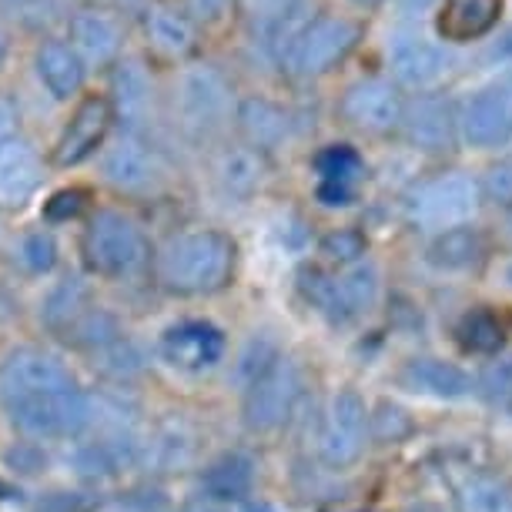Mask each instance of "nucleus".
Here are the masks:
<instances>
[{
	"mask_svg": "<svg viewBox=\"0 0 512 512\" xmlns=\"http://www.w3.org/2000/svg\"><path fill=\"white\" fill-rule=\"evenodd\" d=\"M238 245L225 231L215 228H195L181 231L158 251V282L175 295H215L221 292L231 275H235Z\"/></svg>",
	"mask_w": 512,
	"mask_h": 512,
	"instance_id": "obj_1",
	"label": "nucleus"
},
{
	"mask_svg": "<svg viewBox=\"0 0 512 512\" xmlns=\"http://www.w3.org/2000/svg\"><path fill=\"white\" fill-rule=\"evenodd\" d=\"M359 44V24L338 14H322L292 27L272 47V57L292 77H322L338 67Z\"/></svg>",
	"mask_w": 512,
	"mask_h": 512,
	"instance_id": "obj_2",
	"label": "nucleus"
},
{
	"mask_svg": "<svg viewBox=\"0 0 512 512\" xmlns=\"http://www.w3.org/2000/svg\"><path fill=\"white\" fill-rule=\"evenodd\" d=\"M84 265L101 278H131L148 268L151 245L144 228L124 211H98L81 238Z\"/></svg>",
	"mask_w": 512,
	"mask_h": 512,
	"instance_id": "obj_3",
	"label": "nucleus"
},
{
	"mask_svg": "<svg viewBox=\"0 0 512 512\" xmlns=\"http://www.w3.org/2000/svg\"><path fill=\"white\" fill-rule=\"evenodd\" d=\"M175 118L195 141L215 138L231 118V84L215 64H191L175 88Z\"/></svg>",
	"mask_w": 512,
	"mask_h": 512,
	"instance_id": "obj_4",
	"label": "nucleus"
},
{
	"mask_svg": "<svg viewBox=\"0 0 512 512\" xmlns=\"http://www.w3.org/2000/svg\"><path fill=\"white\" fill-rule=\"evenodd\" d=\"M298 288H302L305 302L315 305L332 322H352L362 312H369L379 298V272L359 262L342 275H322L315 268H305L298 275Z\"/></svg>",
	"mask_w": 512,
	"mask_h": 512,
	"instance_id": "obj_5",
	"label": "nucleus"
},
{
	"mask_svg": "<svg viewBox=\"0 0 512 512\" xmlns=\"http://www.w3.org/2000/svg\"><path fill=\"white\" fill-rule=\"evenodd\" d=\"M305 389V375L302 365L288 355H278V359L268 365V369L258 375L255 382L245 389V425L251 432H275L292 419L298 399H302Z\"/></svg>",
	"mask_w": 512,
	"mask_h": 512,
	"instance_id": "obj_6",
	"label": "nucleus"
},
{
	"mask_svg": "<svg viewBox=\"0 0 512 512\" xmlns=\"http://www.w3.org/2000/svg\"><path fill=\"white\" fill-rule=\"evenodd\" d=\"M482 201V185L472 181L469 175H439L432 181H422L419 188L412 191L405 208H409V218L419 228H456L466 225V221L476 215Z\"/></svg>",
	"mask_w": 512,
	"mask_h": 512,
	"instance_id": "obj_7",
	"label": "nucleus"
},
{
	"mask_svg": "<svg viewBox=\"0 0 512 512\" xmlns=\"http://www.w3.org/2000/svg\"><path fill=\"white\" fill-rule=\"evenodd\" d=\"M459 138L472 148H502L512 141V74L482 84L459 108Z\"/></svg>",
	"mask_w": 512,
	"mask_h": 512,
	"instance_id": "obj_8",
	"label": "nucleus"
},
{
	"mask_svg": "<svg viewBox=\"0 0 512 512\" xmlns=\"http://www.w3.org/2000/svg\"><path fill=\"white\" fill-rule=\"evenodd\" d=\"M365 436H369V412H365V402L352 389L338 392L335 399L328 402L322 429H318V456L335 469L352 466V462L362 456Z\"/></svg>",
	"mask_w": 512,
	"mask_h": 512,
	"instance_id": "obj_9",
	"label": "nucleus"
},
{
	"mask_svg": "<svg viewBox=\"0 0 512 512\" xmlns=\"http://www.w3.org/2000/svg\"><path fill=\"white\" fill-rule=\"evenodd\" d=\"M342 118L359 131L369 134H385L402 128V114H405V98L399 91V84L385 81V77H362L345 88L342 101H338Z\"/></svg>",
	"mask_w": 512,
	"mask_h": 512,
	"instance_id": "obj_10",
	"label": "nucleus"
},
{
	"mask_svg": "<svg viewBox=\"0 0 512 512\" xmlns=\"http://www.w3.org/2000/svg\"><path fill=\"white\" fill-rule=\"evenodd\" d=\"M67 385H77L71 369L44 349H14L0 362V405L34 392L67 389Z\"/></svg>",
	"mask_w": 512,
	"mask_h": 512,
	"instance_id": "obj_11",
	"label": "nucleus"
},
{
	"mask_svg": "<svg viewBox=\"0 0 512 512\" xmlns=\"http://www.w3.org/2000/svg\"><path fill=\"white\" fill-rule=\"evenodd\" d=\"M389 67L402 88L432 91L449 74V54L422 31H395L389 37Z\"/></svg>",
	"mask_w": 512,
	"mask_h": 512,
	"instance_id": "obj_12",
	"label": "nucleus"
},
{
	"mask_svg": "<svg viewBox=\"0 0 512 512\" xmlns=\"http://www.w3.org/2000/svg\"><path fill=\"white\" fill-rule=\"evenodd\" d=\"M225 332L218 325L205 322V318H188V322L171 325L168 332L161 335V359L178 372L188 375H201L211 372L215 365L225 359Z\"/></svg>",
	"mask_w": 512,
	"mask_h": 512,
	"instance_id": "obj_13",
	"label": "nucleus"
},
{
	"mask_svg": "<svg viewBox=\"0 0 512 512\" xmlns=\"http://www.w3.org/2000/svg\"><path fill=\"white\" fill-rule=\"evenodd\" d=\"M114 121L118 118H114L111 98H104V94H88V98H81V104H77L71 114V121H67V128L61 131V138H57L54 164L74 168V164L88 161L91 154L108 141V131Z\"/></svg>",
	"mask_w": 512,
	"mask_h": 512,
	"instance_id": "obj_14",
	"label": "nucleus"
},
{
	"mask_svg": "<svg viewBox=\"0 0 512 512\" xmlns=\"http://www.w3.org/2000/svg\"><path fill=\"white\" fill-rule=\"evenodd\" d=\"M402 131H405V138H409V144H415L419 151H429V154L449 151L459 134V111L452 108V101L446 94L422 91L419 98L405 101Z\"/></svg>",
	"mask_w": 512,
	"mask_h": 512,
	"instance_id": "obj_15",
	"label": "nucleus"
},
{
	"mask_svg": "<svg viewBox=\"0 0 512 512\" xmlns=\"http://www.w3.org/2000/svg\"><path fill=\"white\" fill-rule=\"evenodd\" d=\"M101 171L108 185L124 191V195H141L158 181V161H154V151L144 144L138 131H121L108 144Z\"/></svg>",
	"mask_w": 512,
	"mask_h": 512,
	"instance_id": "obj_16",
	"label": "nucleus"
},
{
	"mask_svg": "<svg viewBox=\"0 0 512 512\" xmlns=\"http://www.w3.org/2000/svg\"><path fill=\"white\" fill-rule=\"evenodd\" d=\"M74 51L88 61V67H108L121 61L124 51V27L104 7H84L67 24Z\"/></svg>",
	"mask_w": 512,
	"mask_h": 512,
	"instance_id": "obj_17",
	"label": "nucleus"
},
{
	"mask_svg": "<svg viewBox=\"0 0 512 512\" xmlns=\"http://www.w3.org/2000/svg\"><path fill=\"white\" fill-rule=\"evenodd\" d=\"M111 108L124 131H141L154 111V84L138 57H121L111 71Z\"/></svg>",
	"mask_w": 512,
	"mask_h": 512,
	"instance_id": "obj_18",
	"label": "nucleus"
},
{
	"mask_svg": "<svg viewBox=\"0 0 512 512\" xmlns=\"http://www.w3.org/2000/svg\"><path fill=\"white\" fill-rule=\"evenodd\" d=\"M41 154L27 138L14 134L0 148V205L4 208H24L41 188Z\"/></svg>",
	"mask_w": 512,
	"mask_h": 512,
	"instance_id": "obj_19",
	"label": "nucleus"
},
{
	"mask_svg": "<svg viewBox=\"0 0 512 512\" xmlns=\"http://www.w3.org/2000/svg\"><path fill=\"white\" fill-rule=\"evenodd\" d=\"M34 67L41 84L57 101H71L84 88V81H88V61L74 51L71 41H57V37L37 47Z\"/></svg>",
	"mask_w": 512,
	"mask_h": 512,
	"instance_id": "obj_20",
	"label": "nucleus"
},
{
	"mask_svg": "<svg viewBox=\"0 0 512 512\" xmlns=\"http://www.w3.org/2000/svg\"><path fill=\"white\" fill-rule=\"evenodd\" d=\"M144 37L161 57L181 61L198 47V21L191 11H178L168 4H151L144 11Z\"/></svg>",
	"mask_w": 512,
	"mask_h": 512,
	"instance_id": "obj_21",
	"label": "nucleus"
},
{
	"mask_svg": "<svg viewBox=\"0 0 512 512\" xmlns=\"http://www.w3.org/2000/svg\"><path fill=\"white\" fill-rule=\"evenodd\" d=\"M318 168V198L328 208H345L352 205L355 185L362 178V158L359 151L349 144H332L315 158Z\"/></svg>",
	"mask_w": 512,
	"mask_h": 512,
	"instance_id": "obj_22",
	"label": "nucleus"
},
{
	"mask_svg": "<svg viewBox=\"0 0 512 512\" xmlns=\"http://www.w3.org/2000/svg\"><path fill=\"white\" fill-rule=\"evenodd\" d=\"M238 17L245 31L255 41L268 44V51L282 41V37L298 27V14H302V0H235Z\"/></svg>",
	"mask_w": 512,
	"mask_h": 512,
	"instance_id": "obj_23",
	"label": "nucleus"
},
{
	"mask_svg": "<svg viewBox=\"0 0 512 512\" xmlns=\"http://www.w3.org/2000/svg\"><path fill=\"white\" fill-rule=\"evenodd\" d=\"M502 0H446L439 11V34L446 41L469 44L499 24Z\"/></svg>",
	"mask_w": 512,
	"mask_h": 512,
	"instance_id": "obj_24",
	"label": "nucleus"
},
{
	"mask_svg": "<svg viewBox=\"0 0 512 512\" xmlns=\"http://www.w3.org/2000/svg\"><path fill=\"white\" fill-rule=\"evenodd\" d=\"M235 121H238V131L245 134V141L251 144V148H258V151L278 148V144L288 138V128H292L288 111L282 108V104H275L268 98L238 101Z\"/></svg>",
	"mask_w": 512,
	"mask_h": 512,
	"instance_id": "obj_25",
	"label": "nucleus"
},
{
	"mask_svg": "<svg viewBox=\"0 0 512 512\" xmlns=\"http://www.w3.org/2000/svg\"><path fill=\"white\" fill-rule=\"evenodd\" d=\"M258 466L248 452H225L201 472V492L215 502H241L255 489Z\"/></svg>",
	"mask_w": 512,
	"mask_h": 512,
	"instance_id": "obj_26",
	"label": "nucleus"
},
{
	"mask_svg": "<svg viewBox=\"0 0 512 512\" xmlns=\"http://www.w3.org/2000/svg\"><path fill=\"white\" fill-rule=\"evenodd\" d=\"M402 385L432 399H462L472 389V379L459 365L442 359H412L402 369Z\"/></svg>",
	"mask_w": 512,
	"mask_h": 512,
	"instance_id": "obj_27",
	"label": "nucleus"
},
{
	"mask_svg": "<svg viewBox=\"0 0 512 512\" xmlns=\"http://www.w3.org/2000/svg\"><path fill=\"white\" fill-rule=\"evenodd\" d=\"M486 258V238L476 225H456L439 231L436 241L429 245V262L439 272H469Z\"/></svg>",
	"mask_w": 512,
	"mask_h": 512,
	"instance_id": "obj_28",
	"label": "nucleus"
},
{
	"mask_svg": "<svg viewBox=\"0 0 512 512\" xmlns=\"http://www.w3.org/2000/svg\"><path fill=\"white\" fill-rule=\"evenodd\" d=\"M265 151L251 148V144H241V148H228L225 154L218 158V185L225 195L231 198H248L262 188V178H265Z\"/></svg>",
	"mask_w": 512,
	"mask_h": 512,
	"instance_id": "obj_29",
	"label": "nucleus"
},
{
	"mask_svg": "<svg viewBox=\"0 0 512 512\" xmlns=\"http://www.w3.org/2000/svg\"><path fill=\"white\" fill-rule=\"evenodd\" d=\"M88 308H91L88 285H84L81 278H64V282H57L51 292H47L41 305V322L51 328V332L64 335Z\"/></svg>",
	"mask_w": 512,
	"mask_h": 512,
	"instance_id": "obj_30",
	"label": "nucleus"
},
{
	"mask_svg": "<svg viewBox=\"0 0 512 512\" xmlns=\"http://www.w3.org/2000/svg\"><path fill=\"white\" fill-rule=\"evenodd\" d=\"M459 512H512V482L492 472L466 476L456 489Z\"/></svg>",
	"mask_w": 512,
	"mask_h": 512,
	"instance_id": "obj_31",
	"label": "nucleus"
},
{
	"mask_svg": "<svg viewBox=\"0 0 512 512\" xmlns=\"http://www.w3.org/2000/svg\"><path fill=\"white\" fill-rule=\"evenodd\" d=\"M456 338L462 345V352L469 355H496L506 345V325L486 308L462 315V322L456 325Z\"/></svg>",
	"mask_w": 512,
	"mask_h": 512,
	"instance_id": "obj_32",
	"label": "nucleus"
},
{
	"mask_svg": "<svg viewBox=\"0 0 512 512\" xmlns=\"http://www.w3.org/2000/svg\"><path fill=\"white\" fill-rule=\"evenodd\" d=\"M64 338L74 342L77 349L94 355V352H101L104 345H111L114 338H121V325H118V318L111 312H104V308H88V312L67 328Z\"/></svg>",
	"mask_w": 512,
	"mask_h": 512,
	"instance_id": "obj_33",
	"label": "nucleus"
},
{
	"mask_svg": "<svg viewBox=\"0 0 512 512\" xmlns=\"http://www.w3.org/2000/svg\"><path fill=\"white\" fill-rule=\"evenodd\" d=\"M415 432L412 415L395 402H379L369 415V436L382 446H395V442H405Z\"/></svg>",
	"mask_w": 512,
	"mask_h": 512,
	"instance_id": "obj_34",
	"label": "nucleus"
},
{
	"mask_svg": "<svg viewBox=\"0 0 512 512\" xmlns=\"http://www.w3.org/2000/svg\"><path fill=\"white\" fill-rule=\"evenodd\" d=\"M17 262H21L24 272L47 275L57 265V238L44 228L27 231L21 238V245H17Z\"/></svg>",
	"mask_w": 512,
	"mask_h": 512,
	"instance_id": "obj_35",
	"label": "nucleus"
},
{
	"mask_svg": "<svg viewBox=\"0 0 512 512\" xmlns=\"http://www.w3.org/2000/svg\"><path fill=\"white\" fill-rule=\"evenodd\" d=\"M278 345L272 342L268 335H255V338H248V345L241 349L238 355V365H235V382L241 385V389H248L251 382L262 375L268 365H272L278 359Z\"/></svg>",
	"mask_w": 512,
	"mask_h": 512,
	"instance_id": "obj_36",
	"label": "nucleus"
},
{
	"mask_svg": "<svg viewBox=\"0 0 512 512\" xmlns=\"http://www.w3.org/2000/svg\"><path fill=\"white\" fill-rule=\"evenodd\" d=\"M141 352L134 349V342H128V338H114L111 345H104L101 352H94V365L111 375V379H131V375L141 372Z\"/></svg>",
	"mask_w": 512,
	"mask_h": 512,
	"instance_id": "obj_37",
	"label": "nucleus"
},
{
	"mask_svg": "<svg viewBox=\"0 0 512 512\" xmlns=\"http://www.w3.org/2000/svg\"><path fill=\"white\" fill-rule=\"evenodd\" d=\"M318 251L335 265H355L365 251H369V238H365L359 228H335L322 238Z\"/></svg>",
	"mask_w": 512,
	"mask_h": 512,
	"instance_id": "obj_38",
	"label": "nucleus"
},
{
	"mask_svg": "<svg viewBox=\"0 0 512 512\" xmlns=\"http://www.w3.org/2000/svg\"><path fill=\"white\" fill-rule=\"evenodd\" d=\"M479 392L492 405H512V359L489 362L479 375Z\"/></svg>",
	"mask_w": 512,
	"mask_h": 512,
	"instance_id": "obj_39",
	"label": "nucleus"
},
{
	"mask_svg": "<svg viewBox=\"0 0 512 512\" xmlns=\"http://www.w3.org/2000/svg\"><path fill=\"white\" fill-rule=\"evenodd\" d=\"M482 198H489L492 205L512 208V154L496 161L482 178Z\"/></svg>",
	"mask_w": 512,
	"mask_h": 512,
	"instance_id": "obj_40",
	"label": "nucleus"
},
{
	"mask_svg": "<svg viewBox=\"0 0 512 512\" xmlns=\"http://www.w3.org/2000/svg\"><path fill=\"white\" fill-rule=\"evenodd\" d=\"M7 469L21 472V476H37V472L47 469V452L37 446V442H17L4 452Z\"/></svg>",
	"mask_w": 512,
	"mask_h": 512,
	"instance_id": "obj_41",
	"label": "nucleus"
},
{
	"mask_svg": "<svg viewBox=\"0 0 512 512\" xmlns=\"http://www.w3.org/2000/svg\"><path fill=\"white\" fill-rule=\"evenodd\" d=\"M88 205V191L81 188H64L51 195V201L44 205V218L47 221H71L81 215V208Z\"/></svg>",
	"mask_w": 512,
	"mask_h": 512,
	"instance_id": "obj_42",
	"label": "nucleus"
},
{
	"mask_svg": "<svg viewBox=\"0 0 512 512\" xmlns=\"http://www.w3.org/2000/svg\"><path fill=\"white\" fill-rule=\"evenodd\" d=\"M7 14L21 17L24 24H34V21H44L47 14L54 11V0H0Z\"/></svg>",
	"mask_w": 512,
	"mask_h": 512,
	"instance_id": "obj_43",
	"label": "nucleus"
},
{
	"mask_svg": "<svg viewBox=\"0 0 512 512\" xmlns=\"http://www.w3.org/2000/svg\"><path fill=\"white\" fill-rule=\"evenodd\" d=\"M235 4V0H188V11L195 21H218L221 14L228 11V7Z\"/></svg>",
	"mask_w": 512,
	"mask_h": 512,
	"instance_id": "obj_44",
	"label": "nucleus"
},
{
	"mask_svg": "<svg viewBox=\"0 0 512 512\" xmlns=\"http://www.w3.org/2000/svg\"><path fill=\"white\" fill-rule=\"evenodd\" d=\"M148 496H151V492H131V496L124 499L114 512H161L164 509L161 492H154V499H148Z\"/></svg>",
	"mask_w": 512,
	"mask_h": 512,
	"instance_id": "obj_45",
	"label": "nucleus"
},
{
	"mask_svg": "<svg viewBox=\"0 0 512 512\" xmlns=\"http://www.w3.org/2000/svg\"><path fill=\"white\" fill-rule=\"evenodd\" d=\"M14 128H17V104L11 98H0V148H4V141L14 138Z\"/></svg>",
	"mask_w": 512,
	"mask_h": 512,
	"instance_id": "obj_46",
	"label": "nucleus"
},
{
	"mask_svg": "<svg viewBox=\"0 0 512 512\" xmlns=\"http://www.w3.org/2000/svg\"><path fill=\"white\" fill-rule=\"evenodd\" d=\"M492 54L502 57V61H512V27L496 41V47H492Z\"/></svg>",
	"mask_w": 512,
	"mask_h": 512,
	"instance_id": "obj_47",
	"label": "nucleus"
},
{
	"mask_svg": "<svg viewBox=\"0 0 512 512\" xmlns=\"http://www.w3.org/2000/svg\"><path fill=\"white\" fill-rule=\"evenodd\" d=\"M218 506L221 502H215V499H201V502H191V506H185L181 512H221Z\"/></svg>",
	"mask_w": 512,
	"mask_h": 512,
	"instance_id": "obj_48",
	"label": "nucleus"
},
{
	"mask_svg": "<svg viewBox=\"0 0 512 512\" xmlns=\"http://www.w3.org/2000/svg\"><path fill=\"white\" fill-rule=\"evenodd\" d=\"M432 4H436V0H402L405 11H429Z\"/></svg>",
	"mask_w": 512,
	"mask_h": 512,
	"instance_id": "obj_49",
	"label": "nucleus"
},
{
	"mask_svg": "<svg viewBox=\"0 0 512 512\" xmlns=\"http://www.w3.org/2000/svg\"><path fill=\"white\" fill-rule=\"evenodd\" d=\"M241 512H275L272 506H265V502H251V506H245Z\"/></svg>",
	"mask_w": 512,
	"mask_h": 512,
	"instance_id": "obj_50",
	"label": "nucleus"
},
{
	"mask_svg": "<svg viewBox=\"0 0 512 512\" xmlns=\"http://www.w3.org/2000/svg\"><path fill=\"white\" fill-rule=\"evenodd\" d=\"M352 4H359V7H375V4H382V0H352Z\"/></svg>",
	"mask_w": 512,
	"mask_h": 512,
	"instance_id": "obj_51",
	"label": "nucleus"
},
{
	"mask_svg": "<svg viewBox=\"0 0 512 512\" xmlns=\"http://www.w3.org/2000/svg\"><path fill=\"white\" fill-rule=\"evenodd\" d=\"M4 51H7V44H4V34H0V57H4Z\"/></svg>",
	"mask_w": 512,
	"mask_h": 512,
	"instance_id": "obj_52",
	"label": "nucleus"
},
{
	"mask_svg": "<svg viewBox=\"0 0 512 512\" xmlns=\"http://www.w3.org/2000/svg\"><path fill=\"white\" fill-rule=\"evenodd\" d=\"M506 282L512 285V262H509V268H506Z\"/></svg>",
	"mask_w": 512,
	"mask_h": 512,
	"instance_id": "obj_53",
	"label": "nucleus"
},
{
	"mask_svg": "<svg viewBox=\"0 0 512 512\" xmlns=\"http://www.w3.org/2000/svg\"><path fill=\"white\" fill-rule=\"evenodd\" d=\"M37 512H47V509H37Z\"/></svg>",
	"mask_w": 512,
	"mask_h": 512,
	"instance_id": "obj_54",
	"label": "nucleus"
}]
</instances>
